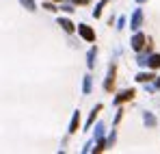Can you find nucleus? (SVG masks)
Instances as JSON below:
<instances>
[{"label":"nucleus","mask_w":160,"mask_h":154,"mask_svg":"<svg viewBox=\"0 0 160 154\" xmlns=\"http://www.w3.org/2000/svg\"><path fill=\"white\" fill-rule=\"evenodd\" d=\"M80 33H82V37H84V39H89V41L95 37V35H93V30H91V28H87V26H82V28H80Z\"/></svg>","instance_id":"obj_1"},{"label":"nucleus","mask_w":160,"mask_h":154,"mask_svg":"<svg viewBox=\"0 0 160 154\" xmlns=\"http://www.w3.org/2000/svg\"><path fill=\"white\" fill-rule=\"evenodd\" d=\"M132 96H134V91H126L123 96H119V98H117V102H121V100H130Z\"/></svg>","instance_id":"obj_2"},{"label":"nucleus","mask_w":160,"mask_h":154,"mask_svg":"<svg viewBox=\"0 0 160 154\" xmlns=\"http://www.w3.org/2000/svg\"><path fill=\"white\" fill-rule=\"evenodd\" d=\"M61 24H63V28H65V30H74L72 22H67V20H61Z\"/></svg>","instance_id":"obj_3"},{"label":"nucleus","mask_w":160,"mask_h":154,"mask_svg":"<svg viewBox=\"0 0 160 154\" xmlns=\"http://www.w3.org/2000/svg\"><path fill=\"white\" fill-rule=\"evenodd\" d=\"M160 65V56H154V59H152V67H158Z\"/></svg>","instance_id":"obj_4"},{"label":"nucleus","mask_w":160,"mask_h":154,"mask_svg":"<svg viewBox=\"0 0 160 154\" xmlns=\"http://www.w3.org/2000/svg\"><path fill=\"white\" fill-rule=\"evenodd\" d=\"M22 2H24L26 7H35V4H32V0H22Z\"/></svg>","instance_id":"obj_5"},{"label":"nucleus","mask_w":160,"mask_h":154,"mask_svg":"<svg viewBox=\"0 0 160 154\" xmlns=\"http://www.w3.org/2000/svg\"><path fill=\"white\" fill-rule=\"evenodd\" d=\"M76 2H89V0H76Z\"/></svg>","instance_id":"obj_6"}]
</instances>
